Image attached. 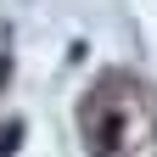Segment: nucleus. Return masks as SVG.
Masks as SVG:
<instances>
[{"label":"nucleus","instance_id":"obj_1","mask_svg":"<svg viewBox=\"0 0 157 157\" xmlns=\"http://www.w3.org/2000/svg\"><path fill=\"white\" fill-rule=\"evenodd\" d=\"M23 118H11V124H0V157H17V146H23Z\"/></svg>","mask_w":157,"mask_h":157},{"label":"nucleus","instance_id":"obj_2","mask_svg":"<svg viewBox=\"0 0 157 157\" xmlns=\"http://www.w3.org/2000/svg\"><path fill=\"white\" fill-rule=\"evenodd\" d=\"M6 78H11V62H6V56H0V90H6Z\"/></svg>","mask_w":157,"mask_h":157}]
</instances>
